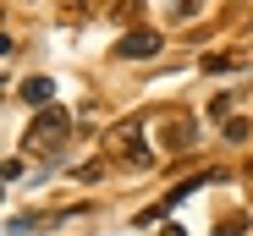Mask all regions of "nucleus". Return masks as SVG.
Returning a JSON list of instances; mask_svg holds the SVG:
<instances>
[{
    "mask_svg": "<svg viewBox=\"0 0 253 236\" xmlns=\"http://www.w3.org/2000/svg\"><path fill=\"white\" fill-rule=\"evenodd\" d=\"M22 99H28V104H39V110H50L55 83H50V77H28V83H22Z\"/></svg>",
    "mask_w": 253,
    "mask_h": 236,
    "instance_id": "nucleus-6",
    "label": "nucleus"
},
{
    "mask_svg": "<svg viewBox=\"0 0 253 236\" xmlns=\"http://www.w3.org/2000/svg\"><path fill=\"white\" fill-rule=\"evenodd\" d=\"M242 231H248V220H226V225H220L215 236H242Z\"/></svg>",
    "mask_w": 253,
    "mask_h": 236,
    "instance_id": "nucleus-9",
    "label": "nucleus"
},
{
    "mask_svg": "<svg viewBox=\"0 0 253 236\" xmlns=\"http://www.w3.org/2000/svg\"><path fill=\"white\" fill-rule=\"evenodd\" d=\"M160 44H165V38H160L154 28H132V33L116 44V55H121V61H126V55H132V61H149V55H160Z\"/></svg>",
    "mask_w": 253,
    "mask_h": 236,
    "instance_id": "nucleus-5",
    "label": "nucleus"
},
{
    "mask_svg": "<svg viewBox=\"0 0 253 236\" xmlns=\"http://www.w3.org/2000/svg\"><path fill=\"white\" fill-rule=\"evenodd\" d=\"M66 137H72V115H66L61 104H50V110H39V115H33V127H28V137H22V154L55 160V154L66 148Z\"/></svg>",
    "mask_w": 253,
    "mask_h": 236,
    "instance_id": "nucleus-1",
    "label": "nucleus"
},
{
    "mask_svg": "<svg viewBox=\"0 0 253 236\" xmlns=\"http://www.w3.org/2000/svg\"><path fill=\"white\" fill-rule=\"evenodd\" d=\"M209 181H220V170H209V176H193V181H182V187H171V192H165V198H160V203H154L149 214H138V220L149 225V220H160V214H171L176 203H187L193 192H198V187H209Z\"/></svg>",
    "mask_w": 253,
    "mask_h": 236,
    "instance_id": "nucleus-3",
    "label": "nucleus"
},
{
    "mask_svg": "<svg viewBox=\"0 0 253 236\" xmlns=\"http://www.w3.org/2000/svg\"><path fill=\"white\" fill-rule=\"evenodd\" d=\"M198 6H204V0H176V17H193Z\"/></svg>",
    "mask_w": 253,
    "mask_h": 236,
    "instance_id": "nucleus-10",
    "label": "nucleus"
},
{
    "mask_svg": "<svg viewBox=\"0 0 253 236\" xmlns=\"http://www.w3.org/2000/svg\"><path fill=\"white\" fill-rule=\"evenodd\" d=\"M165 236H182V231H176V225H165Z\"/></svg>",
    "mask_w": 253,
    "mask_h": 236,
    "instance_id": "nucleus-11",
    "label": "nucleus"
},
{
    "mask_svg": "<svg viewBox=\"0 0 253 236\" xmlns=\"http://www.w3.org/2000/svg\"><path fill=\"white\" fill-rule=\"evenodd\" d=\"M160 148H165V154H187V148H198V127L187 121V115H171V121L160 127Z\"/></svg>",
    "mask_w": 253,
    "mask_h": 236,
    "instance_id": "nucleus-4",
    "label": "nucleus"
},
{
    "mask_svg": "<svg viewBox=\"0 0 253 236\" xmlns=\"http://www.w3.org/2000/svg\"><path fill=\"white\" fill-rule=\"evenodd\" d=\"M231 66H237L231 55H204V71H231Z\"/></svg>",
    "mask_w": 253,
    "mask_h": 236,
    "instance_id": "nucleus-8",
    "label": "nucleus"
},
{
    "mask_svg": "<svg viewBox=\"0 0 253 236\" xmlns=\"http://www.w3.org/2000/svg\"><path fill=\"white\" fill-rule=\"evenodd\" d=\"M248 132H253V121H226V137L231 143H248Z\"/></svg>",
    "mask_w": 253,
    "mask_h": 236,
    "instance_id": "nucleus-7",
    "label": "nucleus"
},
{
    "mask_svg": "<svg viewBox=\"0 0 253 236\" xmlns=\"http://www.w3.org/2000/svg\"><path fill=\"white\" fill-rule=\"evenodd\" d=\"M105 148H110V160L126 165V170H149V160H154V154L143 148V132H138V127H116V132L105 137Z\"/></svg>",
    "mask_w": 253,
    "mask_h": 236,
    "instance_id": "nucleus-2",
    "label": "nucleus"
}]
</instances>
